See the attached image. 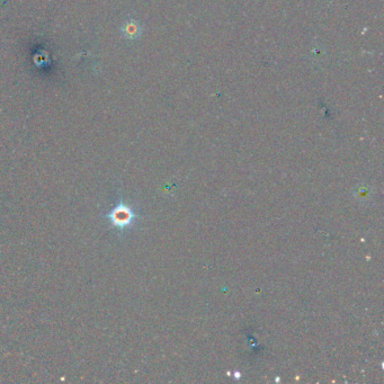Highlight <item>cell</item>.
Wrapping results in <instances>:
<instances>
[{"instance_id":"cell-2","label":"cell","mask_w":384,"mask_h":384,"mask_svg":"<svg viewBox=\"0 0 384 384\" xmlns=\"http://www.w3.org/2000/svg\"><path fill=\"white\" fill-rule=\"evenodd\" d=\"M119 33H121L124 40L134 42V41L141 39L143 34V26L136 18L129 17L127 20L122 23L121 27H119Z\"/></svg>"},{"instance_id":"cell-1","label":"cell","mask_w":384,"mask_h":384,"mask_svg":"<svg viewBox=\"0 0 384 384\" xmlns=\"http://www.w3.org/2000/svg\"><path fill=\"white\" fill-rule=\"evenodd\" d=\"M107 219L115 228L124 230L134 223V221L138 219V215L131 206L119 203L107 214Z\"/></svg>"}]
</instances>
